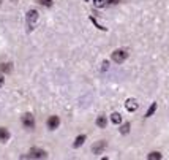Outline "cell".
I'll use <instances>...</instances> for the list:
<instances>
[{
	"mask_svg": "<svg viewBox=\"0 0 169 160\" xmlns=\"http://www.w3.org/2000/svg\"><path fill=\"white\" fill-rule=\"evenodd\" d=\"M36 21H38V11L30 10L27 13V25H29V30H33V27L36 25Z\"/></svg>",
	"mask_w": 169,
	"mask_h": 160,
	"instance_id": "1",
	"label": "cell"
},
{
	"mask_svg": "<svg viewBox=\"0 0 169 160\" xmlns=\"http://www.w3.org/2000/svg\"><path fill=\"white\" fill-rule=\"evenodd\" d=\"M128 57V52L125 49H117L112 52V60L117 62V63H122V62H125V59Z\"/></svg>",
	"mask_w": 169,
	"mask_h": 160,
	"instance_id": "2",
	"label": "cell"
},
{
	"mask_svg": "<svg viewBox=\"0 0 169 160\" xmlns=\"http://www.w3.org/2000/svg\"><path fill=\"white\" fill-rule=\"evenodd\" d=\"M22 125L25 128H30V130L35 127V117L30 114V112H27V114L22 116Z\"/></svg>",
	"mask_w": 169,
	"mask_h": 160,
	"instance_id": "3",
	"label": "cell"
},
{
	"mask_svg": "<svg viewBox=\"0 0 169 160\" xmlns=\"http://www.w3.org/2000/svg\"><path fill=\"white\" fill-rule=\"evenodd\" d=\"M27 157H30V158H46V150L43 149H30V152Z\"/></svg>",
	"mask_w": 169,
	"mask_h": 160,
	"instance_id": "4",
	"label": "cell"
},
{
	"mask_svg": "<svg viewBox=\"0 0 169 160\" xmlns=\"http://www.w3.org/2000/svg\"><path fill=\"white\" fill-rule=\"evenodd\" d=\"M105 147H106V141H97L95 144L92 146V152L95 154V155H98V154H101L103 150H105Z\"/></svg>",
	"mask_w": 169,
	"mask_h": 160,
	"instance_id": "5",
	"label": "cell"
},
{
	"mask_svg": "<svg viewBox=\"0 0 169 160\" xmlns=\"http://www.w3.org/2000/svg\"><path fill=\"white\" fill-rule=\"evenodd\" d=\"M60 125V119L57 117V116H51L49 119H48V128L49 130H55Z\"/></svg>",
	"mask_w": 169,
	"mask_h": 160,
	"instance_id": "6",
	"label": "cell"
},
{
	"mask_svg": "<svg viewBox=\"0 0 169 160\" xmlns=\"http://www.w3.org/2000/svg\"><path fill=\"white\" fill-rule=\"evenodd\" d=\"M125 108H127L130 112H134V111L138 109V101H136L134 98H128V100L125 101Z\"/></svg>",
	"mask_w": 169,
	"mask_h": 160,
	"instance_id": "7",
	"label": "cell"
},
{
	"mask_svg": "<svg viewBox=\"0 0 169 160\" xmlns=\"http://www.w3.org/2000/svg\"><path fill=\"white\" fill-rule=\"evenodd\" d=\"M8 139H10V131L5 127H0V143H6Z\"/></svg>",
	"mask_w": 169,
	"mask_h": 160,
	"instance_id": "8",
	"label": "cell"
},
{
	"mask_svg": "<svg viewBox=\"0 0 169 160\" xmlns=\"http://www.w3.org/2000/svg\"><path fill=\"white\" fill-rule=\"evenodd\" d=\"M87 139V136L86 135H79L76 139H74V143H73V147H79V146H82L84 144V141Z\"/></svg>",
	"mask_w": 169,
	"mask_h": 160,
	"instance_id": "9",
	"label": "cell"
},
{
	"mask_svg": "<svg viewBox=\"0 0 169 160\" xmlns=\"http://www.w3.org/2000/svg\"><path fill=\"white\" fill-rule=\"evenodd\" d=\"M111 120H112V124H120V122H122V116L119 114V112H112Z\"/></svg>",
	"mask_w": 169,
	"mask_h": 160,
	"instance_id": "10",
	"label": "cell"
},
{
	"mask_svg": "<svg viewBox=\"0 0 169 160\" xmlns=\"http://www.w3.org/2000/svg\"><path fill=\"white\" fill-rule=\"evenodd\" d=\"M147 158H149V160H161L163 155L160 154V152H150V154L147 155Z\"/></svg>",
	"mask_w": 169,
	"mask_h": 160,
	"instance_id": "11",
	"label": "cell"
},
{
	"mask_svg": "<svg viewBox=\"0 0 169 160\" xmlns=\"http://www.w3.org/2000/svg\"><path fill=\"white\" fill-rule=\"evenodd\" d=\"M11 70H13V65L11 63H2V65H0V71L8 73V71H11Z\"/></svg>",
	"mask_w": 169,
	"mask_h": 160,
	"instance_id": "12",
	"label": "cell"
},
{
	"mask_svg": "<svg viewBox=\"0 0 169 160\" xmlns=\"http://www.w3.org/2000/svg\"><path fill=\"white\" fill-rule=\"evenodd\" d=\"M97 125H98L100 128H105V127H106V119H105V116H100V117L97 119Z\"/></svg>",
	"mask_w": 169,
	"mask_h": 160,
	"instance_id": "13",
	"label": "cell"
},
{
	"mask_svg": "<svg viewBox=\"0 0 169 160\" xmlns=\"http://www.w3.org/2000/svg\"><path fill=\"white\" fill-rule=\"evenodd\" d=\"M155 111H156V103H152V106H150V108L147 109V112H145V117H150Z\"/></svg>",
	"mask_w": 169,
	"mask_h": 160,
	"instance_id": "14",
	"label": "cell"
},
{
	"mask_svg": "<svg viewBox=\"0 0 169 160\" xmlns=\"http://www.w3.org/2000/svg\"><path fill=\"white\" fill-rule=\"evenodd\" d=\"M130 127H131V125L128 124V122H127V124H123V125L120 127V133H122V135H127L128 131H130Z\"/></svg>",
	"mask_w": 169,
	"mask_h": 160,
	"instance_id": "15",
	"label": "cell"
},
{
	"mask_svg": "<svg viewBox=\"0 0 169 160\" xmlns=\"http://www.w3.org/2000/svg\"><path fill=\"white\" fill-rule=\"evenodd\" d=\"M106 2L108 0H93V3H95L97 8H103V6H106Z\"/></svg>",
	"mask_w": 169,
	"mask_h": 160,
	"instance_id": "16",
	"label": "cell"
},
{
	"mask_svg": "<svg viewBox=\"0 0 169 160\" xmlns=\"http://www.w3.org/2000/svg\"><path fill=\"white\" fill-rule=\"evenodd\" d=\"M38 2H40L43 6H51V5H52V0H38Z\"/></svg>",
	"mask_w": 169,
	"mask_h": 160,
	"instance_id": "17",
	"label": "cell"
},
{
	"mask_svg": "<svg viewBox=\"0 0 169 160\" xmlns=\"http://www.w3.org/2000/svg\"><path fill=\"white\" fill-rule=\"evenodd\" d=\"M3 82H5V78L2 76V74H0V87H2V86H3Z\"/></svg>",
	"mask_w": 169,
	"mask_h": 160,
	"instance_id": "18",
	"label": "cell"
},
{
	"mask_svg": "<svg viewBox=\"0 0 169 160\" xmlns=\"http://www.w3.org/2000/svg\"><path fill=\"white\" fill-rule=\"evenodd\" d=\"M119 2H120V0H108V3H114V5L119 3Z\"/></svg>",
	"mask_w": 169,
	"mask_h": 160,
	"instance_id": "19",
	"label": "cell"
},
{
	"mask_svg": "<svg viewBox=\"0 0 169 160\" xmlns=\"http://www.w3.org/2000/svg\"><path fill=\"white\" fill-rule=\"evenodd\" d=\"M0 3H2V0H0Z\"/></svg>",
	"mask_w": 169,
	"mask_h": 160,
	"instance_id": "20",
	"label": "cell"
}]
</instances>
